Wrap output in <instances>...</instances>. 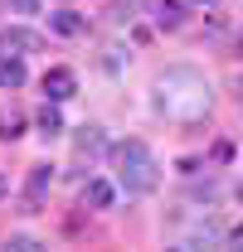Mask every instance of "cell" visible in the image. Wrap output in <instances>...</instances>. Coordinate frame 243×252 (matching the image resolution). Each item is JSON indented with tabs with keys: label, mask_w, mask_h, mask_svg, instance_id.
Listing matches in <instances>:
<instances>
[{
	"label": "cell",
	"mask_w": 243,
	"mask_h": 252,
	"mask_svg": "<svg viewBox=\"0 0 243 252\" xmlns=\"http://www.w3.org/2000/svg\"><path fill=\"white\" fill-rule=\"evenodd\" d=\"M73 93H78L73 68H49V73H44V97H49V102H68Z\"/></svg>",
	"instance_id": "3"
},
{
	"label": "cell",
	"mask_w": 243,
	"mask_h": 252,
	"mask_svg": "<svg viewBox=\"0 0 243 252\" xmlns=\"http://www.w3.org/2000/svg\"><path fill=\"white\" fill-rule=\"evenodd\" d=\"M156 25H161V30H180L185 25V5L180 0H161V5H156Z\"/></svg>",
	"instance_id": "8"
},
{
	"label": "cell",
	"mask_w": 243,
	"mask_h": 252,
	"mask_svg": "<svg viewBox=\"0 0 243 252\" xmlns=\"http://www.w3.org/2000/svg\"><path fill=\"white\" fill-rule=\"evenodd\" d=\"M10 248H15V252H34V248H39V243H34L30 233H15V238H10Z\"/></svg>",
	"instance_id": "13"
},
{
	"label": "cell",
	"mask_w": 243,
	"mask_h": 252,
	"mask_svg": "<svg viewBox=\"0 0 243 252\" xmlns=\"http://www.w3.org/2000/svg\"><path fill=\"white\" fill-rule=\"evenodd\" d=\"M156 107L170 122H200V117H209V83L195 68H170L156 83Z\"/></svg>",
	"instance_id": "1"
},
{
	"label": "cell",
	"mask_w": 243,
	"mask_h": 252,
	"mask_svg": "<svg viewBox=\"0 0 243 252\" xmlns=\"http://www.w3.org/2000/svg\"><path fill=\"white\" fill-rule=\"evenodd\" d=\"M49 185H54V170H49V165H34L30 180H25V204L39 209V204H44V194H49Z\"/></svg>",
	"instance_id": "4"
},
{
	"label": "cell",
	"mask_w": 243,
	"mask_h": 252,
	"mask_svg": "<svg viewBox=\"0 0 243 252\" xmlns=\"http://www.w3.org/2000/svg\"><path fill=\"white\" fill-rule=\"evenodd\" d=\"M0 49H15V54H34V49H39V34H30V30H5V34H0Z\"/></svg>",
	"instance_id": "7"
},
{
	"label": "cell",
	"mask_w": 243,
	"mask_h": 252,
	"mask_svg": "<svg viewBox=\"0 0 243 252\" xmlns=\"http://www.w3.org/2000/svg\"><path fill=\"white\" fill-rule=\"evenodd\" d=\"M195 5H214V0H195Z\"/></svg>",
	"instance_id": "16"
},
{
	"label": "cell",
	"mask_w": 243,
	"mask_h": 252,
	"mask_svg": "<svg viewBox=\"0 0 243 252\" xmlns=\"http://www.w3.org/2000/svg\"><path fill=\"white\" fill-rule=\"evenodd\" d=\"M239 54H243V34H239Z\"/></svg>",
	"instance_id": "17"
},
{
	"label": "cell",
	"mask_w": 243,
	"mask_h": 252,
	"mask_svg": "<svg viewBox=\"0 0 243 252\" xmlns=\"http://www.w3.org/2000/svg\"><path fill=\"white\" fill-rule=\"evenodd\" d=\"M39 131H44V136H59V131H63V117H59V107H54V102H44V107H39Z\"/></svg>",
	"instance_id": "11"
},
{
	"label": "cell",
	"mask_w": 243,
	"mask_h": 252,
	"mask_svg": "<svg viewBox=\"0 0 243 252\" xmlns=\"http://www.w3.org/2000/svg\"><path fill=\"white\" fill-rule=\"evenodd\" d=\"M112 165H117V185L126 189V194H151V189L161 185V165H156V156L141 141L112 146Z\"/></svg>",
	"instance_id": "2"
},
{
	"label": "cell",
	"mask_w": 243,
	"mask_h": 252,
	"mask_svg": "<svg viewBox=\"0 0 243 252\" xmlns=\"http://www.w3.org/2000/svg\"><path fill=\"white\" fill-rule=\"evenodd\" d=\"M49 30H54V34H83V30H88V20L73 15V10H59V15H49Z\"/></svg>",
	"instance_id": "10"
},
{
	"label": "cell",
	"mask_w": 243,
	"mask_h": 252,
	"mask_svg": "<svg viewBox=\"0 0 243 252\" xmlns=\"http://www.w3.org/2000/svg\"><path fill=\"white\" fill-rule=\"evenodd\" d=\"M112 199H117V189L107 180H88L83 185V204H92V209H112Z\"/></svg>",
	"instance_id": "5"
},
{
	"label": "cell",
	"mask_w": 243,
	"mask_h": 252,
	"mask_svg": "<svg viewBox=\"0 0 243 252\" xmlns=\"http://www.w3.org/2000/svg\"><path fill=\"white\" fill-rule=\"evenodd\" d=\"M25 78H30V73H25L20 54H15V59H0V88H10V93H15V88H25Z\"/></svg>",
	"instance_id": "9"
},
{
	"label": "cell",
	"mask_w": 243,
	"mask_h": 252,
	"mask_svg": "<svg viewBox=\"0 0 243 252\" xmlns=\"http://www.w3.org/2000/svg\"><path fill=\"white\" fill-rule=\"evenodd\" d=\"M239 93H243V83H239Z\"/></svg>",
	"instance_id": "18"
},
{
	"label": "cell",
	"mask_w": 243,
	"mask_h": 252,
	"mask_svg": "<svg viewBox=\"0 0 243 252\" xmlns=\"http://www.w3.org/2000/svg\"><path fill=\"white\" fill-rule=\"evenodd\" d=\"M20 131H25V117H20V112H5V117H0V136H5V141H15Z\"/></svg>",
	"instance_id": "12"
},
{
	"label": "cell",
	"mask_w": 243,
	"mask_h": 252,
	"mask_svg": "<svg viewBox=\"0 0 243 252\" xmlns=\"http://www.w3.org/2000/svg\"><path fill=\"white\" fill-rule=\"evenodd\" d=\"M73 146H78V156H102L107 151V136H102V126H83Z\"/></svg>",
	"instance_id": "6"
},
{
	"label": "cell",
	"mask_w": 243,
	"mask_h": 252,
	"mask_svg": "<svg viewBox=\"0 0 243 252\" xmlns=\"http://www.w3.org/2000/svg\"><path fill=\"white\" fill-rule=\"evenodd\" d=\"M15 15H39V0H10Z\"/></svg>",
	"instance_id": "14"
},
{
	"label": "cell",
	"mask_w": 243,
	"mask_h": 252,
	"mask_svg": "<svg viewBox=\"0 0 243 252\" xmlns=\"http://www.w3.org/2000/svg\"><path fill=\"white\" fill-rule=\"evenodd\" d=\"M0 194H5V175H0Z\"/></svg>",
	"instance_id": "15"
}]
</instances>
